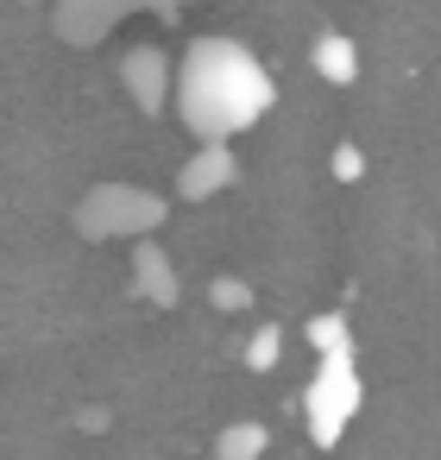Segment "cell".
I'll list each match as a JSON object with an SVG mask.
<instances>
[{"label": "cell", "instance_id": "1", "mask_svg": "<svg viewBox=\"0 0 441 460\" xmlns=\"http://www.w3.org/2000/svg\"><path fill=\"white\" fill-rule=\"evenodd\" d=\"M259 108H265V76H259L240 51L208 45V51L183 70V114H190L196 127H208V133L246 127Z\"/></svg>", "mask_w": 441, "mask_h": 460}]
</instances>
